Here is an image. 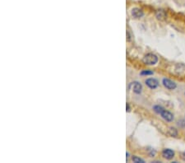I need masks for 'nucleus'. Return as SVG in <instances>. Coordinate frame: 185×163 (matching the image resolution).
<instances>
[{"mask_svg": "<svg viewBox=\"0 0 185 163\" xmlns=\"http://www.w3.org/2000/svg\"><path fill=\"white\" fill-rule=\"evenodd\" d=\"M160 115L162 116V118L164 119H165L168 122H171L174 119V115L171 112H170V111H166V110H164L162 112L160 113Z\"/></svg>", "mask_w": 185, "mask_h": 163, "instance_id": "nucleus-3", "label": "nucleus"}, {"mask_svg": "<svg viewBox=\"0 0 185 163\" xmlns=\"http://www.w3.org/2000/svg\"><path fill=\"white\" fill-rule=\"evenodd\" d=\"M162 157L167 160H171L175 157V152L171 149H164L162 152Z\"/></svg>", "mask_w": 185, "mask_h": 163, "instance_id": "nucleus-5", "label": "nucleus"}, {"mask_svg": "<svg viewBox=\"0 0 185 163\" xmlns=\"http://www.w3.org/2000/svg\"><path fill=\"white\" fill-rule=\"evenodd\" d=\"M163 85H164V87H166L167 89H169V90H174L176 88V83H175V82L171 81L170 79H167V78H164L163 79Z\"/></svg>", "mask_w": 185, "mask_h": 163, "instance_id": "nucleus-2", "label": "nucleus"}, {"mask_svg": "<svg viewBox=\"0 0 185 163\" xmlns=\"http://www.w3.org/2000/svg\"><path fill=\"white\" fill-rule=\"evenodd\" d=\"M129 109H130V108H129V104H127V111H130Z\"/></svg>", "mask_w": 185, "mask_h": 163, "instance_id": "nucleus-12", "label": "nucleus"}, {"mask_svg": "<svg viewBox=\"0 0 185 163\" xmlns=\"http://www.w3.org/2000/svg\"><path fill=\"white\" fill-rule=\"evenodd\" d=\"M153 72L150 71V70H143L141 73V75H152Z\"/></svg>", "mask_w": 185, "mask_h": 163, "instance_id": "nucleus-11", "label": "nucleus"}, {"mask_svg": "<svg viewBox=\"0 0 185 163\" xmlns=\"http://www.w3.org/2000/svg\"><path fill=\"white\" fill-rule=\"evenodd\" d=\"M133 162H136V163H144V161L142 159H141L140 157H133Z\"/></svg>", "mask_w": 185, "mask_h": 163, "instance_id": "nucleus-10", "label": "nucleus"}, {"mask_svg": "<svg viewBox=\"0 0 185 163\" xmlns=\"http://www.w3.org/2000/svg\"><path fill=\"white\" fill-rule=\"evenodd\" d=\"M130 86L132 87V90H133V92H135V93L139 94V93H141V92H142V87L141 83H139V82H133V83H131V85H130Z\"/></svg>", "mask_w": 185, "mask_h": 163, "instance_id": "nucleus-6", "label": "nucleus"}, {"mask_svg": "<svg viewBox=\"0 0 185 163\" xmlns=\"http://www.w3.org/2000/svg\"><path fill=\"white\" fill-rule=\"evenodd\" d=\"M146 84L151 88V89H155L159 86V82L155 78H148L146 80Z\"/></svg>", "mask_w": 185, "mask_h": 163, "instance_id": "nucleus-4", "label": "nucleus"}, {"mask_svg": "<svg viewBox=\"0 0 185 163\" xmlns=\"http://www.w3.org/2000/svg\"><path fill=\"white\" fill-rule=\"evenodd\" d=\"M132 15L135 18H140L143 16V12L138 8H134L132 10Z\"/></svg>", "mask_w": 185, "mask_h": 163, "instance_id": "nucleus-7", "label": "nucleus"}, {"mask_svg": "<svg viewBox=\"0 0 185 163\" xmlns=\"http://www.w3.org/2000/svg\"><path fill=\"white\" fill-rule=\"evenodd\" d=\"M165 13H164V11L162 10H158L157 11V12H156V17L159 19V20H164V18H165Z\"/></svg>", "mask_w": 185, "mask_h": 163, "instance_id": "nucleus-8", "label": "nucleus"}, {"mask_svg": "<svg viewBox=\"0 0 185 163\" xmlns=\"http://www.w3.org/2000/svg\"><path fill=\"white\" fill-rule=\"evenodd\" d=\"M164 110V108L162 106H154V111L157 114H159V115H160V113L162 112Z\"/></svg>", "mask_w": 185, "mask_h": 163, "instance_id": "nucleus-9", "label": "nucleus"}, {"mask_svg": "<svg viewBox=\"0 0 185 163\" xmlns=\"http://www.w3.org/2000/svg\"><path fill=\"white\" fill-rule=\"evenodd\" d=\"M142 61L145 64L147 65H153L155 64L158 62V57L156 56L154 54H147L144 56Z\"/></svg>", "mask_w": 185, "mask_h": 163, "instance_id": "nucleus-1", "label": "nucleus"}]
</instances>
